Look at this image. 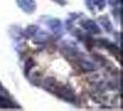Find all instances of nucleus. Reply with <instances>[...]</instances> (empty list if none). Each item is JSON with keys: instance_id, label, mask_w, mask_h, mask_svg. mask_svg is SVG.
<instances>
[{"instance_id": "1", "label": "nucleus", "mask_w": 123, "mask_h": 111, "mask_svg": "<svg viewBox=\"0 0 123 111\" xmlns=\"http://www.w3.org/2000/svg\"><path fill=\"white\" fill-rule=\"evenodd\" d=\"M53 93L57 95L59 98L63 99L64 101L68 102V103H72V104L76 102V99H77L73 89L66 84H58L57 83Z\"/></svg>"}, {"instance_id": "2", "label": "nucleus", "mask_w": 123, "mask_h": 111, "mask_svg": "<svg viewBox=\"0 0 123 111\" xmlns=\"http://www.w3.org/2000/svg\"><path fill=\"white\" fill-rule=\"evenodd\" d=\"M17 6L27 14H32L36 10V2L35 0H16Z\"/></svg>"}, {"instance_id": "3", "label": "nucleus", "mask_w": 123, "mask_h": 111, "mask_svg": "<svg viewBox=\"0 0 123 111\" xmlns=\"http://www.w3.org/2000/svg\"><path fill=\"white\" fill-rule=\"evenodd\" d=\"M80 26L87 31L91 34H99L101 32V28L99 27V25L92 19H84L80 22Z\"/></svg>"}, {"instance_id": "4", "label": "nucleus", "mask_w": 123, "mask_h": 111, "mask_svg": "<svg viewBox=\"0 0 123 111\" xmlns=\"http://www.w3.org/2000/svg\"><path fill=\"white\" fill-rule=\"evenodd\" d=\"M76 63H77V65L79 66V68H80L82 71H84V72L94 71V70H96V68H97L96 65H95L94 63H92V62L85 59V58L83 57V56H80V58H78V59L76 60Z\"/></svg>"}, {"instance_id": "5", "label": "nucleus", "mask_w": 123, "mask_h": 111, "mask_svg": "<svg viewBox=\"0 0 123 111\" xmlns=\"http://www.w3.org/2000/svg\"><path fill=\"white\" fill-rule=\"evenodd\" d=\"M20 106L6 94H0V109H18Z\"/></svg>"}, {"instance_id": "6", "label": "nucleus", "mask_w": 123, "mask_h": 111, "mask_svg": "<svg viewBox=\"0 0 123 111\" xmlns=\"http://www.w3.org/2000/svg\"><path fill=\"white\" fill-rule=\"evenodd\" d=\"M47 25L50 28V30L55 33V35L56 34H61V29H62V23L61 21L58 19V18H52L47 20Z\"/></svg>"}, {"instance_id": "7", "label": "nucleus", "mask_w": 123, "mask_h": 111, "mask_svg": "<svg viewBox=\"0 0 123 111\" xmlns=\"http://www.w3.org/2000/svg\"><path fill=\"white\" fill-rule=\"evenodd\" d=\"M57 83H58V82L55 80V78H53V77H48L46 80L43 81V89L46 90L47 92L53 93L54 91H55V87L57 85Z\"/></svg>"}, {"instance_id": "8", "label": "nucleus", "mask_w": 123, "mask_h": 111, "mask_svg": "<svg viewBox=\"0 0 123 111\" xmlns=\"http://www.w3.org/2000/svg\"><path fill=\"white\" fill-rule=\"evenodd\" d=\"M38 30H39V27L37 25H29L23 31V35L27 38H33Z\"/></svg>"}, {"instance_id": "9", "label": "nucleus", "mask_w": 123, "mask_h": 111, "mask_svg": "<svg viewBox=\"0 0 123 111\" xmlns=\"http://www.w3.org/2000/svg\"><path fill=\"white\" fill-rule=\"evenodd\" d=\"M99 21L102 25V27L105 29V31H111L113 27H112V24H111L110 20L108 19V18L106 16H101L99 18Z\"/></svg>"}, {"instance_id": "10", "label": "nucleus", "mask_w": 123, "mask_h": 111, "mask_svg": "<svg viewBox=\"0 0 123 111\" xmlns=\"http://www.w3.org/2000/svg\"><path fill=\"white\" fill-rule=\"evenodd\" d=\"M105 0H88V6L92 5V7H96L98 10L104 9L105 6Z\"/></svg>"}, {"instance_id": "11", "label": "nucleus", "mask_w": 123, "mask_h": 111, "mask_svg": "<svg viewBox=\"0 0 123 111\" xmlns=\"http://www.w3.org/2000/svg\"><path fill=\"white\" fill-rule=\"evenodd\" d=\"M35 66V62L32 58H28L27 61L25 63V68H24V72L26 77L29 76V74L31 72V70L32 69V68Z\"/></svg>"}, {"instance_id": "12", "label": "nucleus", "mask_w": 123, "mask_h": 111, "mask_svg": "<svg viewBox=\"0 0 123 111\" xmlns=\"http://www.w3.org/2000/svg\"><path fill=\"white\" fill-rule=\"evenodd\" d=\"M120 3H121V0H108V4L111 6H114L117 7H120Z\"/></svg>"}, {"instance_id": "13", "label": "nucleus", "mask_w": 123, "mask_h": 111, "mask_svg": "<svg viewBox=\"0 0 123 111\" xmlns=\"http://www.w3.org/2000/svg\"><path fill=\"white\" fill-rule=\"evenodd\" d=\"M53 2H55L56 3L57 5H59V6H66L67 5V0H52Z\"/></svg>"}, {"instance_id": "14", "label": "nucleus", "mask_w": 123, "mask_h": 111, "mask_svg": "<svg viewBox=\"0 0 123 111\" xmlns=\"http://www.w3.org/2000/svg\"><path fill=\"white\" fill-rule=\"evenodd\" d=\"M5 92V89H4V87L2 85V83L0 82V94H6V92Z\"/></svg>"}]
</instances>
